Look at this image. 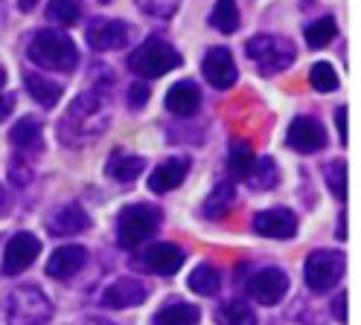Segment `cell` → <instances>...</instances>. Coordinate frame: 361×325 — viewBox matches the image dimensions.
<instances>
[{
    "mask_svg": "<svg viewBox=\"0 0 361 325\" xmlns=\"http://www.w3.org/2000/svg\"><path fill=\"white\" fill-rule=\"evenodd\" d=\"M190 291L198 293V296H216L221 291V273L213 267V265H198L192 273H190Z\"/></svg>",
    "mask_w": 361,
    "mask_h": 325,
    "instance_id": "obj_27",
    "label": "cell"
},
{
    "mask_svg": "<svg viewBox=\"0 0 361 325\" xmlns=\"http://www.w3.org/2000/svg\"><path fill=\"white\" fill-rule=\"evenodd\" d=\"M47 18L53 23H59V27H73L82 18V4L79 0H50Z\"/></svg>",
    "mask_w": 361,
    "mask_h": 325,
    "instance_id": "obj_31",
    "label": "cell"
},
{
    "mask_svg": "<svg viewBox=\"0 0 361 325\" xmlns=\"http://www.w3.org/2000/svg\"><path fill=\"white\" fill-rule=\"evenodd\" d=\"M335 128H338V136H341V143H347V108H335Z\"/></svg>",
    "mask_w": 361,
    "mask_h": 325,
    "instance_id": "obj_38",
    "label": "cell"
},
{
    "mask_svg": "<svg viewBox=\"0 0 361 325\" xmlns=\"http://www.w3.org/2000/svg\"><path fill=\"white\" fill-rule=\"evenodd\" d=\"M210 27L221 35H233L239 30V6L236 0H216L210 12Z\"/></svg>",
    "mask_w": 361,
    "mask_h": 325,
    "instance_id": "obj_26",
    "label": "cell"
},
{
    "mask_svg": "<svg viewBox=\"0 0 361 325\" xmlns=\"http://www.w3.org/2000/svg\"><path fill=\"white\" fill-rule=\"evenodd\" d=\"M111 82H114V76L105 70L94 87L82 90L79 96L67 105L61 122H59V139L64 146L79 148L105 134V128L111 122V93H108Z\"/></svg>",
    "mask_w": 361,
    "mask_h": 325,
    "instance_id": "obj_1",
    "label": "cell"
},
{
    "mask_svg": "<svg viewBox=\"0 0 361 325\" xmlns=\"http://www.w3.org/2000/svg\"><path fill=\"white\" fill-rule=\"evenodd\" d=\"M149 102V84L146 82H137L128 87V108H143Z\"/></svg>",
    "mask_w": 361,
    "mask_h": 325,
    "instance_id": "obj_36",
    "label": "cell"
},
{
    "mask_svg": "<svg viewBox=\"0 0 361 325\" xmlns=\"http://www.w3.org/2000/svg\"><path fill=\"white\" fill-rule=\"evenodd\" d=\"M254 232L262 238H291V236H298V218L286 206L262 209L254 218Z\"/></svg>",
    "mask_w": 361,
    "mask_h": 325,
    "instance_id": "obj_13",
    "label": "cell"
},
{
    "mask_svg": "<svg viewBox=\"0 0 361 325\" xmlns=\"http://www.w3.org/2000/svg\"><path fill=\"white\" fill-rule=\"evenodd\" d=\"M41 253V241L32 232H15V236L6 241V250H4V273L6 276H18L24 273L27 267H32V262L38 259Z\"/></svg>",
    "mask_w": 361,
    "mask_h": 325,
    "instance_id": "obj_11",
    "label": "cell"
},
{
    "mask_svg": "<svg viewBox=\"0 0 361 325\" xmlns=\"http://www.w3.org/2000/svg\"><path fill=\"white\" fill-rule=\"evenodd\" d=\"M164 105H166V110L172 116H178V120H187V116H195V110L201 108V90H198L195 82L184 79V82H178V84L169 87Z\"/></svg>",
    "mask_w": 361,
    "mask_h": 325,
    "instance_id": "obj_17",
    "label": "cell"
},
{
    "mask_svg": "<svg viewBox=\"0 0 361 325\" xmlns=\"http://www.w3.org/2000/svg\"><path fill=\"white\" fill-rule=\"evenodd\" d=\"M247 293H251V299L259 302V305H268V308L280 305L283 296L288 293V276L280 267H262L251 276Z\"/></svg>",
    "mask_w": 361,
    "mask_h": 325,
    "instance_id": "obj_10",
    "label": "cell"
},
{
    "mask_svg": "<svg viewBox=\"0 0 361 325\" xmlns=\"http://www.w3.org/2000/svg\"><path fill=\"white\" fill-rule=\"evenodd\" d=\"M201 73H204L207 84H213L216 90H228L239 79V67L228 46H210L204 61H201Z\"/></svg>",
    "mask_w": 361,
    "mask_h": 325,
    "instance_id": "obj_9",
    "label": "cell"
},
{
    "mask_svg": "<svg viewBox=\"0 0 361 325\" xmlns=\"http://www.w3.org/2000/svg\"><path fill=\"white\" fill-rule=\"evenodd\" d=\"M143 169H146V160L140 154H126V151H114L111 160L105 162V174L120 180V183L137 180L143 174Z\"/></svg>",
    "mask_w": 361,
    "mask_h": 325,
    "instance_id": "obj_21",
    "label": "cell"
},
{
    "mask_svg": "<svg viewBox=\"0 0 361 325\" xmlns=\"http://www.w3.org/2000/svg\"><path fill=\"white\" fill-rule=\"evenodd\" d=\"M6 209V192H4V186H0V212Z\"/></svg>",
    "mask_w": 361,
    "mask_h": 325,
    "instance_id": "obj_42",
    "label": "cell"
},
{
    "mask_svg": "<svg viewBox=\"0 0 361 325\" xmlns=\"http://www.w3.org/2000/svg\"><path fill=\"white\" fill-rule=\"evenodd\" d=\"M12 110H15V93H0V122L12 116Z\"/></svg>",
    "mask_w": 361,
    "mask_h": 325,
    "instance_id": "obj_39",
    "label": "cell"
},
{
    "mask_svg": "<svg viewBox=\"0 0 361 325\" xmlns=\"http://www.w3.org/2000/svg\"><path fill=\"white\" fill-rule=\"evenodd\" d=\"M326 186H329V192L338 198V200H344L347 198V169H344V162L341 160H332L326 162Z\"/></svg>",
    "mask_w": 361,
    "mask_h": 325,
    "instance_id": "obj_33",
    "label": "cell"
},
{
    "mask_svg": "<svg viewBox=\"0 0 361 325\" xmlns=\"http://www.w3.org/2000/svg\"><path fill=\"white\" fill-rule=\"evenodd\" d=\"M180 53L175 46L164 38H146L140 46H134L131 56H128V70L131 73H137L140 79H161L166 76L169 70H178L180 67Z\"/></svg>",
    "mask_w": 361,
    "mask_h": 325,
    "instance_id": "obj_3",
    "label": "cell"
},
{
    "mask_svg": "<svg viewBox=\"0 0 361 325\" xmlns=\"http://www.w3.org/2000/svg\"><path fill=\"white\" fill-rule=\"evenodd\" d=\"M87 262V250L79 244H64L47 259V276L53 279H71L76 276Z\"/></svg>",
    "mask_w": 361,
    "mask_h": 325,
    "instance_id": "obj_19",
    "label": "cell"
},
{
    "mask_svg": "<svg viewBox=\"0 0 361 325\" xmlns=\"http://www.w3.org/2000/svg\"><path fill=\"white\" fill-rule=\"evenodd\" d=\"M180 265H184V250L169 241H161L143 253V267L157 276H172L180 270Z\"/></svg>",
    "mask_w": 361,
    "mask_h": 325,
    "instance_id": "obj_18",
    "label": "cell"
},
{
    "mask_svg": "<svg viewBox=\"0 0 361 325\" xmlns=\"http://www.w3.org/2000/svg\"><path fill=\"white\" fill-rule=\"evenodd\" d=\"M9 180L18 186V189H24V186H30V180H32V166H30V160H27V157H12Z\"/></svg>",
    "mask_w": 361,
    "mask_h": 325,
    "instance_id": "obj_35",
    "label": "cell"
},
{
    "mask_svg": "<svg viewBox=\"0 0 361 325\" xmlns=\"http://www.w3.org/2000/svg\"><path fill=\"white\" fill-rule=\"evenodd\" d=\"M231 203H233V183H219L213 189V195L204 200V206H201V212H204V218L216 221L228 212Z\"/></svg>",
    "mask_w": 361,
    "mask_h": 325,
    "instance_id": "obj_29",
    "label": "cell"
},
{
    "mask_svg": "<svg viewBox=\"0 0 361 325\" xmlns=\"http://www.w3.org/2000/svg\"><path fill=\"white\" fill-rule=\"evenodd\" d=\"M309 84L318 93H332V90H338L341 82H338V73L329 61H318V64L309 67Z\"/></svg>",
    "mask_w": 361,
    "mask_h": 325,
    "instance_id": "obj_32",
    "label": "cell"
},
{
    "mask_svg": "<svg viewBox=\"0 0 361 325\" xmlns=\"http://www.w3.org/2000/svg\"><path fill=\"white\" fill-rule=\"evenodd\" d=\"M4 84H6V67L0 64V87H4Z\"/></svg>",
    "mask_w": 361,
    "mask_h": 325,
    "instance_id": "obj_43",
    "label": "cell"
},
{
    "mask_svg": "<svg viewBox=\"0 0 361 325\" xmlns=\"http://www.w3.org/2000/svg\"><path fill=\"white\" fill-rule=\"evenodd\" d=\"M335 35H338V23H335L332 15H324L318 20H312L306 27V32H303V38H306V44L312 46V50H324L326 44L335 41Z\"/></svg>",
    "mask_w": 361,
    "mask_h": 325,
    "instance_id": "obj_28",
    "label": "cell"
},
{
    "mask_svg": "<svg viewBox=\"0 0 361 325\" xmlns=\"http://www.w3.org/2000/svg\"><path fill=\"white\" fill-rule=\"evenodd\" d=\"M288 146L300 154H318L326 148V128L314 116H295L288 125Z\"/></svg>",
    "mask_w": 361,
    "mask_h": 325,
    "instance_id": "obj_12",
    "label": "cell"
},
{
    "mask_svg": "<svg viewBox=\"0 0 361 325\" xmlns=\"http://www.w3.org/2000/svg\"><path fill=\"white\" fill-rule=\"evenodd\" d=\"M254 148L247 146V139H233L231 143V151H228V172L233 180H245L254 169Z\"/></svg>",
    "mask_w": 361,
    "mask_h": 325,
    "instance_id": "obj_24",
    "label": "cell"
},
{
    "mask_svg": "<svg viewBox=\"0 0 361 325\" xmlns=\"http://www.w3.org/2000/svg\"><path fill=\"white\" fill-rule=\"evenodd\" d=\"M245 56L257 64V70L262 76H277L283 70H288L295 64V46L291 41L280 38V35H254L245 44Z\"/></svg>",
    "mask_w": 361,
    "mask_h": 325,
    "instance_id": "obj_4",
    "label": "cell"
},
{
    "mask_svg": "<svg viewBox=\"0 0 361 325\" xmlns=\"http://www.w3.org/2000/svg\"><path fill=\"white\" fill-rule=\"evenodd\" d=\"M164 215L157 206H149V203H134V206H126L120 218H117V244L123 250H134L140 247L152 232L161 227Z\"/></svg>",
    "mask_w": 361,
    "mask_h": 325,
    "instance_id": "obj_5",
    "label": "cell"
},
{
    "mask_svg": "<svg viewBox=\"0 0 361 325\" xmlns=\"http://www.w3.org/2000/svg\"><path fill=\"white\" fill-rule=\"evenodd\" d=\"M134 4L152 18H172L180 0H134Z\"/></svg>",
    "mask_w": 361,
    "mask_h": 325,
    "instance_id": "obj_34",
    "label": "cell"
},
{
    "mask_svg": "<svg viewBox=\"0 0 361 325\" xmlns=\"http://www.w3.org/2000/svg\"><path fill=\"white\" fill-rule=\"evenodd\" d=\"M85 229H90V215L79 203H64L47 218V232L56 238H71V236H79V232H85Z\"/></svg>",
    "mask_w": 361,
    "mask_h": 325,
    "instance_id": "obj_15",
    "label": "cell"
},
{
    "mask_svg": "<svg viewBox=\"0 0 361 325\" xmlns=\"http://www.w3.org/2000/svg\"><path fill=\"white\" fill-rule=\"evenodd\" d=\"M303 276L312 293H329L344 276V255L335 250H314L303 265Z\"/></svg>",
    "mask_w": 361,
    "mask_h": 325,
    "instance_id": "obj_7",
    "label": "cell"
},
{
    "mask_svg": "<svg viewBox=\"0 0 361 325\" xmlns=\"http://www.w3.org/2000/svg\"><path fill=\"white\" fill-rule=\"evenodd\" d=\"M201 322V308L192 302H169L154 314V325H198Z\"/></svg>",
    "mask_w": 361,
    "mask_h": 325,
    "instance_id": "obj_23",
    "label": "cell"
},
{
    "mask_svg": "<svg viewBox=\"0 0 361 325\" xmlns=\"http://www.w3.org/2000/svg\"><path fill=\"white\" fill-rule=\"evenodd\" d=\"M149 296V288L140 282V279H117V282H111L102 293V305L105 308H114V311H123V308H137L143 305Z\"/></svg>",
    "mask_w": 361,
    "mask_h": 325,
    "instance_id": "obj_14",
    "label": "cell"
},
{
    "mask_svg": "<svg viewBox=\"0 0 361 325\" xmlns=\"http://www.w3.org/2000/svg\"><path fill=\"white\" fill-rule=\"evenodd\" d=\"M99 4H111V0H99Z\"/></svg>",
    "mask_w": 361,
    "mask_h": 325,
    "instance_id": "obj_44",
    "label": "cell"
},
{
    "mask_svg": "<svg viewBox=\"0 0 361 325\" xmlns=\"http://www.w3.org/2000/svg\"><path fill=\"white\" fill-rule=\"evenodd\" d=\"M190 174V160L187 157H169L161 166H154V172L149 174V189L154 195H166L172 189H178L180 183Z\"/></svg>",
    "mask_w": 361,
    "mask_h": 325,
    "instance_id": "obj_16",
    "label": "cell"
},
{
    "mask_svg": "<svg viewBox=\"0 0 361 325\" xmlns=\"http://www.w3.org/2000/svg\"><path fill=\"white\" fill-rule=\"evenodd\" d=\"M18 6L24 9V12H32V9L38 6V0H18Z\"/></svg>",
    "mask_w": 361,
    "mask_h": 325,
    "instance_id": "obj_40",
    "label": "cell"
},
{
    "mask_svg": "<svg viewBox=\"0 0 361 325\" xmlns=\"http://www.w3.org/2000/svg\"><path fill=\"white\" fill-rule=\"evenodd\" d=\"M245 180H251L254 183V189L265 192V189H274V186L280 183V172H277V162L271 160V157H262L254 162V169L251 174H247Z\"/></svg>",
    "mask_w": 361,
    "mask_h": 325,
    "instance_id": "obj_30",
    "label": "cell"
},
{
    "mask_svg": "<svg viewBox=\"0 0 361 325\" xmlns=\"http://www.w3.org/2000/svg\"><path fill=\"white\" fill-rule=\"evenodd\" d=\"M27 58L38 70L71 73V70H76V64H79V46L61 30H38L27 41Z\"/></svg>",
    "mask_w": 361,
    "mask_h": 325,
    "instance_id": "obj_2",
    "label": "cell"
},
{
    "mask_svg": "<svg viewBox=\"0 0 361 325\" xmlns=\"http://www.w3.org/2000/svg\"><path fill=\"white\" fill-rule=\"evenodd\" d=\"M87 46L97 53H114L131 41V27L120 18H97L94 23H87Z\"/></svg>",
    "mask_w": 361,
    "mask_h": 325,
    "instance_id": "obj_8",
    "label": "cell"
},
{
    "mask_svg": "<svg viewBox=\"0 0 361 325\" xmlns=\"http://www.w3.org/2000/svg\"><path fill=\"white\" fill-rule=\"evenodd\" d=\"M24 84H27V93L41 108H56L59 99H61V84L50 82L47 76L35 73V70H27V73H24Z\"/></svg>",
    "mask_w": 361,
    "mask_h": 325,
    "instance_id": "obj_22",
    "label": "cell"
},
{
    "mask_svg": "<svg viewBox=\"0 0 361 325\" xmlns=\"http://www.w3.org/2000/svg\"><path fill=\"white\" fill-rule=\"evenodd\" d=\"M332 317L338 319V322H347V293H338L335 299H332Z\"/></svg>",
    "mask_w": 361,
    "mask_h": 325,
    "instance_id": "obj_37",
    "label": "cell"
},
{
    "mask_svg": "<svg viewBox=\"0 0 361 325\" xmlns=\"http://www.w3.org/2000/svg\"><path fill=\"white\" fill-rule=\"evenodd\" d=\"M12 146L20 151H41V139H44V128L38 116H20L9 131Z\"/></svg>",
    "mask_w": 361,
    "mask_h": 325,
    "instance_id": "obj_20",
    "label": "cell"
},
{
    "mask_svg": "<svg viewBox=\"0 0 361 325\" xmlns=\"http://www.w3.org/2000/svg\"><path fill=\"white\" fill-rule=\"evenodd\" d=\"M50 317H53V305L44 291L24 285L9 293V302H6L9 325H47Z\"/></svg>",
    "mask_w": 361,
    "mask_h": 325,
    "instance_id": "obj_6",
    "label": "cell"
},
{
    "mask_svg": "<svg viewBox=\"0 0 361 325\" xmlns=\"http://www.w3.org/2000/svg\"><path fill=\"white\" fill-rule=\"evenodd\" d=\"M216 322L219 325H257V311L242 299H231L216 308Z\"/></svg>",
    "mask_w": 361,
    "mask_h": 325,
    "instance_id": "obj_25",
    "label": "cell"
},
{
    "mask_svg": "<svg viewBox=\"0 0 361 325\" xmlns=\"http://www.w3.org/2000/svg\"><path fill=\"white\" fill-rule=\"evenodd\" d=\"M85 325H111V322H108V319H99V317H94V319H87Z\"/></svg>",
    "mask_w": 361,
    "mask_h": 325,
    "instance_id": "obj_41",
    "label": "cell"
}]
</instances>
